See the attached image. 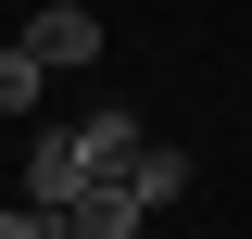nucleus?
Segmentation results:
<instances>
[{
	"label": "nucleus",
	"instance_id": "1",
	"mask_svg": "<svg viewBox=\"0 0 252 239\" xmlns=\"http://www.w3.org/2000/svg\"><path fill=\"white\" fill-rule=\"evenodd\" d=\"M26 51L51 63V76H76V63H101V26H89V0H38V26H26Z\"/></svg>",
	"mask_w": 252,
	"mask_h": 239
},
{
	"label": "nucleus",
	"instance_id": "2",
	"mask_svg": "<svg viewBox=\"0 0 252 239\" xmlns=\"http://www.w3.org/2000/svg\"><path fill=\"white\" fill-rule=\"evenodd\" d=\"M76 189H89V151H76V126H38V139H26V202H76Z\"/></svg>",
	"mask_w": 252,
	"mask_h": 239
},
{
	"label": "nucleus",
	"instance_id": "3",
	"mask_svg": "<svg viewBox=\"0 0 252 239\" xmlns=\"http://www.w3.org/2000/svg\"><path fill=\"white\" fill-rule=\"evenodd\" d=\"M114 177H126V202H139V214H164V202H177V189H189V151H177V139H152V126H139V151H126Z\"/></svg>",
	"mask_w": 252,
	"mask_h": 239
},
{
	"label": "nucleus",
	"instance_id": "4",
	"mask_svg": "<svg viewBox=\"0 0 252 239\" xmlns=\"http://www.w3.org/2000/svg\"><path fill=\"white\" fill-rule=\"evenodd\" d=\"M63 239H139V202H126V177H89L76 202H63Z\"/></svg>",
	"mask_w": 252,
	"mask_h": 239
},
{
	"label": "nucleus",
	"instance_id": "5",
	"mask_svg": "<svg viewBox=\"0 0 252 239\" xmlns=\"http://www.w3.org/2000/svg\"><path fill=\"white\" fill-rule=\"evenodd\" d=\"M38 101H51V63L13 38V51H0V114H38Z\"/></svg>",
	"mask_w": 252,
	"mask_h": 239
},
{
	"label": "nucleus",
	"instance_id": "6",
	"mask_svg": "<svg viewBox=\"0 0 252 239\" xmlns=\"http://www.w3.org/2000/svg\"><path fill=\"white\" fill-rule=\"evenodd\" d=\"M76 151H89V177H114L126 151H139V114H89V126H76Z\"/></svg>",
	"mask_w": 252,
	"mask_h": 239
},
{
	"label": "nucleus",
	"instance_id": "7",
	"mask_svg": "<svg viewBox=\"0 0 252 239\" xmlns=\"http://www.w3.org/2000/svg\"><path fill=\"white\" fill-rule=\"evenodd\" d=\"M0 239H13V202H0Z\"/></svg>",
	"mask_w": 252,
	"mask_h": 239
}]
</instances>
